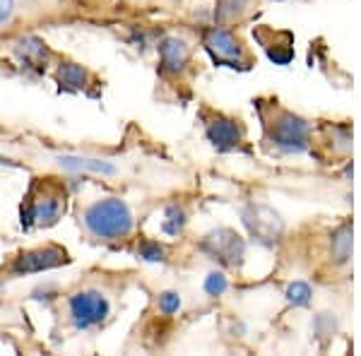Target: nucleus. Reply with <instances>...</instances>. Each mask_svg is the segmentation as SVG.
I'll use <instances>...</instances> for the list:
<instances>
[{
  "mask_svg": "<svg viewBox=\"0 0 361 356\" xmlns=\"http://www.w3.org/2000/svg\"><path fill=\"white\" fill-rule=\"evenodd\" d=\"M159 70L164 77H183L190 65V44L183 37H166L159 44Z\"/></svg>",
  "mask_w": 361,
  "mask_h": 356,
  "instance_id": "7",
  "label": "nucleus"
},
{
  "mask_svg": "<svg viewBox=\"0 0 361 356\" xmlns=\"http://www.w3.org/2000/svg\"><path fill=\"white\" fill-rule=\"evenodd\" d=\"M55 80L65 89H84L87 82L92 80V72L77 63H60L55 70Z\"/></svg>",
  "mask_w": 361,
  "mask_h": 356,
  "instance_id": "9",
  "label": "nucleus"
},
{
  "mask_svg": "<svg viewBox=\"0 0 361 356\" xmlns=\"http://www.w3.org/2000/svg\"><path fill=\"white\" fill-rule=\"evenodd\" d=\"M162 306H164L166 313H171V310H176L180 306V298L176 294H164V296H162Z\"/></svg>",
  "mask_w": 361,
  "mask_h": 356,
  "instance_id": "14",
  "label": "nucleus"
},
{
  "mask_svg": "<svg viewBox=\"0 0 361 356\" xmlns=\"http://www.w3.org/2000/svg\"><path fill=\"white\" fill-rule=\"evenodd\" d=\"M244 135H246L244 126H241L239 121H234V118L217 114L207 121V138H210V143L222 152L236 150V147L244 143Z\"/></svg>",
  "mask_w": 361,
  "mask_h": 356,
  "instance_id": "8",
  "label": "nucleus"
},
{
  "mask_svg": "<svg viewBox=\"0 0 361 356\" xmlns=\"http://www.w3.org/2000/svg\"><path fill=\"white\" fill-rule=\"evenodd\" d=\"M67 207V188L60 178H34L22 202V227L48 229L58 224Z\"/></svg>",
  "mask_w": 361,
  "mask_h": 356,
  "instance_id": "2",
  "label": "nucleus"
},
{
  "mask_svg": "<svg viewBox=\"0 0 361 356\" xmlns=\"http://www.w3.org/2000/svg\"><path fill=\"white\" fill-rule=\"evenodd\" d=\"M13 10H15V0H0V25H5L10 20Z\"/></svg>",
  "mask_w": 361,
  "mask_h": 356,
  "instance_id": "13",
  "label": "nucleus"
},
{
  "mask_svg": "<svg viewBox=\"0 0 361 356\" xmlns=\"http://www.w3.org/2000/svg\"><path fill=\"white\" fill-rule=\"evenodd\" d=\"M80 227L94 241H123L133 234L135 219L126 200L109 195L80 207Z\"/></svg>",
  "mask_w": 361,
  "mask_h": 356,
  "instance_id": "1",
  "label": "nucleus"
},
{
  "mask_svg": "<svg viewBox=\"0 0 361 356\" xmlns=\"http://www.w3.org/2000/svg\"><path fill=\"white\" fill-rule=\"evenodd\" d=\"M246 3L248 0H219V17H222V20L236 17L246 10Z\"/></svg>",
  "mask_w": 361,
  "mask_h": 356,
  "instance_id": "10",
  "label": "nucleus"
},
{
  "mask_svg": "<svg viewBox=\"0 0 361 356\" xmlns=\"http://www.w3.org/2000/svg\"><path fill=\"white\" fill-rule=\"evenodd\" d=\"M202 46L217 65L239 67V70H248L253 65V58L244 41L227 27H210L202 32Z\"/></svg>",
  "mask_w": 361,
  "mask_h": 356,
  "instance_id": "5",
  "label": "nucleus"
},
{
  "mask_svg": "<svg viewBox=\"0 0 361 356\" xmlns=\"http://www.w3.org/2000/svg\"><path fill=\"white\" fill-rule=\"evenodd\" d=\"M143 258L145 260H159L162 258V246L159 243H147L143 251Z\"/></svg>",
  "mask_w": 361,
  "mask_h": 356,
  "instance_id": "15",
  "label": "nucleus"
},
{
  "mask_svg": "<svg viewBox=\"0 0 361 356\" xmlns=\"http://www.w3.org/2000/svg\"><path fill=\"white\" fill-rule=\"evenodd\" d=\"M135 3H147V0H135Z\"/></svg>",
  "mask_w": 361,
  "mask_h": 356,
  "instance_id": "16",
  "label": "nucleus"
},
{
  "mask_svg": "<svg viewBox=\"0 0 361 356\" xmlns=\"http://www.w3.org/2000/svg\"><path fill=\"white\" fill-rule=\"evenodd\" d=\"M308 296H311V291H308V286L306 284H294L289 289V298L294 303H298V306H306L308 303Z\"/></svg>",
  "mask_w": 361,
  "mask_h": 356,
  "instance_id": "11",
  "label": "nucleus"
},
{
  "mask_svg": "<svg viewBox=\"0 0 361 356\" xmlns=\"http://www.w3.org/2000/svg\"><path fill=\"white\" fill-rule=\"evenodd\" d=\"M109 318L111 301L97 286H84L67 298V320L75 330H92V327L104 325Z\"/></svg>",
  "mask_w": 361,
  "mask_h": 356,
  "instance_id": "4",
  "label": "nucleus"
},
{
  "mask_svg": "<svg viewBox=\"0 0 361 356\" xmlns=\"http://www.w3.org/2000/svg\"><path fill=\"white\" fill-rule=\"evenodd\" d=\"M224 286H227V282H224V277H222V275H212L210 279H207L205 289L210 291V294H219V291H224Z\"/></svg>",
  "mask_w": 361,
  "mask_h": 356,
  "instance_id": "12",
  "label": "nucleus"
},
{
  "mask_svg": "<svg viewBox=\"0 0 361 356\" xmlns=\"http://www.w3.org/2000/svg\"><path fill=\"white\" fill-rule=\"evenodd\" d=\"M67 263V251L60 246H44V248H34V251H25L15 258L13 263V272H41V270L58 268V265Z\"/></svg>",
  "mask_w": 361,
  "mask_h": 356,
  "instance_id": "6",
  "label": "nucleus"
},
{
  "mask_svg": "<svg viewBox=\"0 0 361 356\" xmlns=\"http://www.w3.org/2000/svg\"><path fill=\"white\" fill-rule=\"evenodd\" d=\"M261 116L265 143H273L280 152H303L308 147V123L291 111L280 109L277 101L270 106V111L261 106Z\"/></svg>",
  "mask_w": 361,
  "mask_h": 356,
  "instance_id": "3",
  "label": "nucleus"
}]
</instances>
